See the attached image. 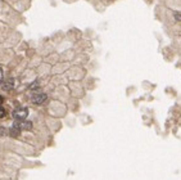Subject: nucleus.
<instances>
[{
	"instance_id": "obj_1",
	"label": "nucleus",
	"mask_w": 181,
	"mask_h": 180,
	"mask_svg": "<svg viewBox=\"0 0 181 180\" xmlns=\"http://www.w3.org/2000/svg\"><path fill=\"white\" fill-rule=\"evenodd\" d=\"M13 126L18 127L19 130H31L32 129V122L31 121H26V120H16Z\"/></svg>"
},
{
	"instance_id": "obj_2",
	"label": "nucleus",
	"mask_w": 181,
	"mask_h": 180,
	"mask_svg": "<svg viewBox=\"0 0 181 180\" xmlns=\"http://www.w3.org/2000/svg\"><path fill=\"white\" fill-rule=\"evenodd\" d=\"M27 114H28V110H27V108L19 107V108H17V110H14L13 117L16 118V120H25L27 117Z\"/></svg>"
},
{
	"instance_id": "obj_3",
	"label": "nucleus",
	"mask_w": 181,
	"mask_h": 180,
	"mask_svg": "<svg viewBox=\"0 0 181 180\" xmlns=\"http://www.w3.org/2000/svg\"><path fill=\"white\" fill-rule=\"evenodd\" d=\"M46 94H35L32 98H31V102L33 103V104H41V103H44L45 100H46Z\"/></svg>"
},
{
	"instance_id": "obj_4",
	"label": "nucleus",
	"mask_w": 181,
	"mask_h": 180,
	"mask_svg": "<svg viewBox=\"0 0 181 180\" xmlns=\"http://www.w3.org/2000/svg\"><path fill=\"white\" fill-rule=\"evenodd\" d=\"M13 86H14V80H13V78H8V80H5V81L2 82V89L5 90V91L12 90Z\"/></svg>"
},
{
	"instance_id": "obj_5",
	"label": "nucleus",
	"mask_w": 181,
	"mask_h": 180,
	"mask_svg": "<svg viewBox=\"0 0 181 180\" xmlns=\"http://www.w3.org/2000/svg\"><path fill=\"white\" fill-rule=\"evenodd\" d=\"M19 134H21V130L18 127H10V130H9V135L10 136H13V138H17V136H19Z\"/></svg>"
},
{
	"instance_id": "obj_6",
	"label": "nucleus",
	"mask_w": 181,
	"mask_h": 180,
	"mask_svg": "<svg viewBox=\"0 0 181 180\" xmlns=\"http://www.w3.org/2000/svg\"><path fill=\"white\" fill-rule=\"evenodd\" d=\"M8 134V131H6V129L4 126H0V136H4Z\"/></svg>"
},
{
	"instance_id": "obj_7",
	"label": "nucleus",
	"mask_w": 181,
	"mask_h": 180,
	"mask_svg": "<svg viewBox=\"0 0 181 180\" xmlns=\"http://www.w3.org/2000/svg\"><path fill=\"white\" fill-rule=\"evenodd\" d=\"M5 114H6V112H5V110L4 108L0 106V118H4L5 117Z\"/></svg>"
},
{
	"instance_id": "obj_8",
	"label": "nucleus",
	"mask_w": 181,
	"mask_h": 180,
	"mask_svg": "<svg viewBox=\"0 0 181 180\" xmlns=\"http://www.w3.org/2000/svg\"><path fill=\"white\" fill-rule=\"evenodd\" d=\"M3 80H4V74H3V70L0 68V84L3 82Z\"/></svg>"
},
{
	"instance_id": "obj_9",
	"label": "nucleus",
	"mask_w": 181,
	"mask_h": 180,
	"mask_svg": "<svg viewBox=\"0 0 181 180\" xmlns=\"http://www.w3.org/2000/svg\"><path fill=\"white\" fill-rule=\"evenodd\" d=\"M175 18L179 19V21H181V14L180 13H175Z\"/></svg>"
},
{
	"instance_id": "obj_10",
	"label": "nucleus",
	"mask_w": 181,
	"mask_h": 180,
	"mask_svg": "<svg viewBox=\"0 0 181 180\" xmlns=\"http://www.w3.org/2000/svg\"><path fill=\"white\" fill-rule=\"evenodd\" d=\"M3 100H4V99H3V97H0V106H2V103H3Z\"/></svg>"
}]
</instances>
